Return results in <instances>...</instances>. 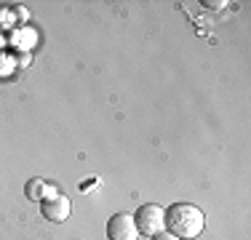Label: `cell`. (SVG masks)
I'll return each instance as SVG.
<instances>
[{
  "label": "cell",
  "mask_w": 251,
  "mask_h": 240,
  "mask_svg": "<svg viewBox=\"0 0 251 240\" xmlns=\"http://www.w3.org/2000/svg\"><path fill=\"white\" fill-rule=\"evenodd\" d=\"M136 235L134 214H112L107 219V240H136Z\"/></svg>",
  "instance_id": "4"
},
{
  "label": "cell",
  "mask_w": 251,
  "mask_h": 240,
  "mask_svg": "<svg viewBox=\"0 0 251 240\" xmlns=\"http://www.w3.org/2000/svg\"><path fill=\"white\" fill-rule=\"evenodd\" d=\"M203 5H206V8L219 11V8H225V5H227V0H203Z\"/></svg>",
  "instance_id": "6"
},
{
  "label": "cell",
  "mask_w": 251,
  "mask_h": 240,
  "mask_svg": "<svg viewBox=\"0 0 251 240\" xmlns=\"http://www.w3.org/2000/svg\"><path fill=\"white\" fill-rule=\"evenodd\" d=\"M25 195H27V200H35V203H40L43 197L53 195V184L43 182V179H29V182L25 184Z\"/></svg>",
  "instance_id": "5"
},
{
  "label": "cell",
  "mask_w": 251,
  "mask_h": 240,
  "mask_svg": "<svg viewBox=\"0 0 251 240\" xmlns=\"http://www.w3.org/2000/svg\"><path fill=\"white\" fill-rule=\"evenodd\" d=\"M206 227V216L193 203H174L166 208V232H171L179 240H193L198 238Z\"/></svg>",
  "instance_id": "1"
},
{
  "label": "cell",
  "mask_w": 251,
  "mask_h": 240,
  "mask_svg": "<svg viewBox=\"0 0 251 240\" xmlns=\"http://www.w3.org/2000/svg\"><path fill=\"white\" fill-rule=\"evenodd\" d=\"M70 211H73V203H70L67 195L53 192V195L40 200V214H43V219L53 221V224H62L64 219H70Z\"/></svg>",
  "instance_id": "3"
},
{
  "label": "cell",
  "mask_w": 251,
  "mask_h": 240,
  "mask_svg": "<svg viewBox=\"0 0 251 240\" xmlns=\"http://www.w3.org/2000/svg\"><path fill=\"white\" fill-rule=\"evenodd\" d=\"M134 224L142 235L152 238V235H158V232L166 230V211L158 203H145V206H139V211L134 214Z\"/></svg>",
  "instance_id": "2"
},
{
  "label": "cell",
  "mask_w": 251,
  "mask_h": 240,
  "mask_svg": "<svg viewBox=\"0 0 251 240\" xmlns=\"http://www.w3.org/2000/svg\"><path fill=\"white\" fill-rule=\"evenodd\" d=\"M150 240H179V238H174L171 232H166V230H163V232H158V235H152Z\"/></svg>",
  "instance_id": "7"
}]
</instances>
